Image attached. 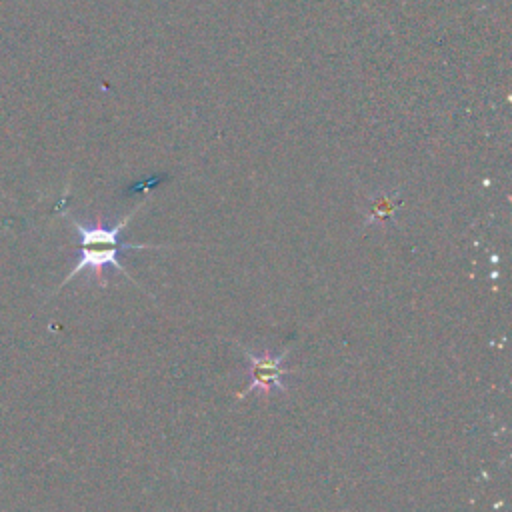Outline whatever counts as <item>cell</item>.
I'll use <instances>...</instances> for the list:
<instances>
[{
	"label": "cell",
	"mask_w": 512,
	"mask_h": 512,
	"mask_svg": "<svg viewBox=\"0 0 512 512\" xmlns=\"http://www.w3.org/2000/svg\"><path fill=\"white\" fill-rule=\"evenodd\" d=\"M140 206H136L128 216H124L120 222H116L114 226H104V224H92V226H84L76 220H72L78 236H80V258L74 264V268L70 270V274L62 280L60 288L64 284H68L76 274H80L82 270H90L92 276L104 286V268L112 266L120 272H124L128 278V270L120 264L118 254L122 250H142V248H162V246H150V244H128L122 242V230L124 226L130 222V218L138 212ZM132 280V278H130Z\"/></svg>",
	"instance_id": "obj_1"
},
{
	"label": "cell",
	"mask_w": 512,
	"mask_h": 512,
	"mask_svg": "<svg viewBox=\"0 0 512 512\" xmlns=\"http://www.w3.org/2000/svg\"><path fill=\"white\" fill-rule=\"evenodd\" d=\"M246 360H248V376H250V384L236 394V398H244L254 390H260L262 394H272V392H280L286 394V376L288 370L282 368V360L288 354V348H284L280 354H272V352H262V354H254L250 350L244 348Z\"/></svg>",
	"instance_id": "obj_2"
}]
</instances>
